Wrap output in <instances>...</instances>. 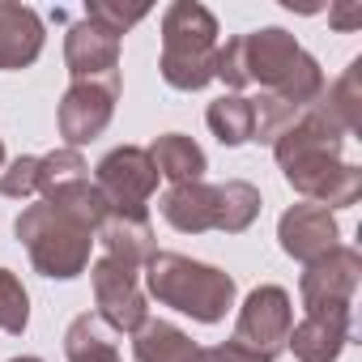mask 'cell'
Returning a JSON list of instances; mask_svg holds the SVG:
<instances>
[{
  "label": "cell",
  "mask_w": 362,
  "mask_h": 362,
  "mask_svg": "<svg viewBox=\"0 0 362 362\" xmlns=\"http://www.w3.org/2000/svg\"><path fill=\"white\" fill-rule=\"evenodd\" d=\"M341 149L345 136L315 107H303V115L273 141V158L286 184L311 205H324L328 214L349 209L362 197V170L354 162H341Z\"/></svg>",
  "instance_id": "6da1fadb"
},
{
  "label": "cell",
  "mask_w": 362,
  "mask_h": 362,
  "mask_svg": "<svg viewBox=\"0 0 362 362\" xmlns=\"http://www.w3.org/2000/svg\"><path fill=\"white\" fill-rule=\"evenodd\" d=\"M239 69L243 86H260L264 94L290 107H311L324 94L320 60L281 26H260L252 35H239Z\"/></svg>",
  "instance_id": "7a4b0ae2"
},
{
  "label": "cell",
  "mask_w": 362,
  "mask_h": 362,
  "mask_svg": "<svg viewBox=\"0 0 362 362\" xmlns=\"http://www.w3.org/2000/svg\"><path fill=\"white\" fill-rule=\"evenodd\" d=\"M145 294L162 307L192 315L197 324H218L235 307V277L218 264L179 256V252H153L145 260Z\"/></svg>",
  "instance_id": "3957f363"
},
{
  "label": "cell",
  "mask_w": 362,
  "mask_h": 362,
  "mask_svg": "<svg viewBox=\"0 0 362 362\" xmlns=\"http://www.w3.org/2000/svg\"><path fill=\"white\" fill-rule=\"evenodd\" d=\"M218 18L197 5V0H175L162 13V81L179 94L205 90L209 81H218Z\"/></svg>",
  "instance_id": "277c9868"
},
{
  "label": "cell",
  "mask_w": 362,
  "mask_h": 362,
  "mask_svg": "<svg viewBox=\"0 0 362 362\" xmlns=\"http://www.w3.org/2000/svg\"><path fill=\"white\" fill-rule=\"evenodd\" d=\"M13 235L30 252V264L52 281H73V277H81L90 269L94 230L86 222H77L73 214L52 209L47 201L26 205L18 214V222H13Z\"/></svg>",
  "instance_id": "5b68a950"
},
{
  "label": "cell",
  "mask_w": 362,
  "mask_h": 362,
  "mask_svg": "<svg viewBox=\"0 0 362 362\" xmlns=\"http://www.w3.org/2000/svg\"><path fill=\"white\" fill-rule=\"evenodd\" d=\"M94 188L107 201V214L149 218L145 209H149V197L158 188V170L141 145H119V149L103 153V162L94 166Z\"/></svg>",
  "instance_id": "8992f818"
},
{
  "label": "cell",
  "mask_w": 362,
  "mask_h": 362,
  "mask_svg": "<svg viewBox=\"0 0 362 362\" xmlns=\"http://www.w3.org/2000/svg\"><path fill=\"white\" fill-rule=\"evenodd\" d=\"M294 328V303L281 286H256L235 320V345L260 354L264 362H273L277 354H286V337Z\"/></svg>",
  "instance_id": "52a82bcc"
},
{
  "label": "cell",
  "mask_w": 362,
  "mask_h": 362,
  "mask_svg": "<svg viewBox=\"0 0 362 362\" xmlns=\"http://www.w3.org/2000/svg\"><path fill=\"white\" fill-rule=\"evenodd\" d=\"M90 286H94V307L98 320L111 332H136L149 320L145 290H141V269H128L111 256H98L90 264Z\"/></svg>",
  "instance_id": "ba28073f"
},
{
  "label": "cell",
  "mask_w": 362,
  "mask_h": 362,
  "mask_svg": "<svg viewBox=\"0 0 362 362\" xmlns=\"http://www.w3.org/2000/svg\"><path fill=\"white\" fill-rule=\"evenodd\" d=\"M362 281V256L345 243H337L328 256H320L315 264H307V273L298 277V298L303 311H349L354 294Z\"/></svg>",
  "instance_id": "9c48e42d"
},
{
  "label": "cell",
  "mask_w": 362,
  "mask_h": 362,
  "mask_svg": "<svg viewBox=\"0 0 362 362\" xmlns=\"http://www.w3.org/2000/svg\"><path fill=\"white\" fill-rule=\"evenodd\" d=\"M115 103H119V81H73L60 98V111H56L64 145L81 149L94 136H103L111 115H115Z\"/></svg>",
  "instance_id": "30bf717a"
},
{
  "label": "cell",
  "mask_w": 362,
  "mask_h": 362,
  "mask_svg": "<svg viewBox=\"0 0 362 362\" xmlns=\"http://www.w3.org/2000/svg\"><path fill=\"white\" fill-rule=\"evenodd\" d=\"M277 243L290 260L298 264H315L320 256H328L337 243H341V226H337V214H328L324 205H290L277 222Z\"/></svg>",
  "instance_id": "8fae6325"
},
{
  "label": "cell",
  "mask_w": 362,
  "mask_h": 362,
  "mask_svg": "<svg viewBox=\"0 0 362 362\" xmlns=\"http://www.w3.org/2000/svg\"><path fill=\"white\" fill-rule=\"evenodd\" d=\"M64 64L73 81H119V39L81 18L64 35Z\"/></svg>",
  "instance_id": "7c38bea8"
},
{
  "label": "cell",
  "mask_w": 362,
  "mask_h": 362,
  "mask_svg": "<svg viewBox=\"0 0 362 362\" xmlns=\"http://www.w3.org/2000/svg\"><path fill=\"white\" fill-rule=\"evenodd\" d=\"M349 337H354V311H311L290 328L286 349H294L298 362H337Z\"/></svg>",
  "instance_id": "4fadbf2b"
},
{
  "label": "cell",
  "mask_w": 362,
  "mask_h": 362,
  "mask_svg": "<svg viewBox=\"0 0 362 362\" xmlns=\"http://www.w3.org/2000/svg\"><path fill=\"white\" fill-rule=\"evenodd\" d=\"M43 18L30 5H9L0 0V73L30 69L43 56Z\"/></svg>",
  "instance_id": "5bb4252c"
},
{
  "label": "cell",
  "mask_w": 362,
  "mask_h": 362,
  "mask_svg": "<svg viewBox=\"0 0 362 362\" xmlns=\"http://www.w3.org/2000/svg\"><path fill=\"white\" fill-rule=\"evenodd\" d=\"M166 226H175L179 235H205L218 230V188L197 179V184H170L166 197L158 201Z\"/></svg>",
  "instance_id": "9a60e30c"
},
{
  "label": "cell",
  "mask_w": 362,
  "mask_h": 362,
  "mask_svg": "<svg viewBox=\"0 0 362 362\" xmlns=\"http://www.w3.org/2000/svg\"><path fill=\"white\" fill-rule=\"evenodd\" d=\"M94 243H103V256H111L128 269H145V260L158 252L149 218H119V214L103 218V226L94 230Z\"/></svg>",
  "instance_id": "2e32d148"
},
{
  "label": "cell",
  "mask_w": 362,
  "mask_h": 362,
  "mask_svg": "<svg viewBox=\"0 0 362 362\" xmlns=\"http://www.w3.org/2000/svg\"><path fill=\"white\" fill-rule=\"evenodd\" d=\"M145 153H149L153 170L162 179H170V184H197V179H205V170H209L205 149L192 136H184V132H162V136H153V145Z\"/></svg>",
  "instance_id": "e0dca14e"
},
{
  "label": "cell",
  "mask_w": 362,
  "mask_h": 362,
  "mask_svg": "<svg viewBox=\"0 0 362 362\" xmlns=\"http://www.w3.org/2000/svg\"><path fill=\"white\" fill-rule=\"evenodd\" d=\"M341 136H349V132H358L362 128V60H349V69L332 81V86H324V94L311 103Z\"/></svg>",
  "instance_id": "ac0fdd59"
},
{
  "label": "cell",
  "mask_w": 362,
  "mask_h": 362,
  "mask_svg": "<svg viewBox=\"0 0 362 362\" xmlns=\"http://www.w3.org/2000/svg\"><path fill=\"white\" fill-rule=\"evenodd\" d=\"M197 349L201 345L184 328H175L166 320H145L132 332V362H192Z\"/></svg>",
  "instance_id": "d6986e66"
},
{
  "label": "cell",
  "mask_w": 362,
  "mask_h": 362,
  "mask_svg": "<svg viewBox=\"0 0 362 362\" xmlns=\"http://www.w3.org/2000/svg\"><path fill=\"white\" fill-rule=\"evenodd\" d=\"M64 358L69 362H119V332H111L98 315L81 311L64 328Z\"/></svg>",
  "instance_id": "ffe728a7"
},
{
  "label": "cell",
  "mask_w": 362,
  "mask_h": 362,
  "mask_svg": "<svg viewBox=\"0 0 362 362\" xmlns=\"http://www.w3.org/2000/svg\"><path fill=\"white\" fill-rule=\"evenodd\" d=\"M218 188V230L226 235H243L256 218H260V188L247 184V179H226V184H214Z\"/></svg>",
  "instance_id": "44dd1931"
},
{
  "label": "cell",
  "mask_w": 362,
  "mask_h": 362,
  "mask_svg": "<svg viewBox=\"0 0 362 362\" xmlns=\"http://www.w3.org/2000/svg\"><path fill=\"white\" fill-rule=\"evenodd\" d=\"M205 124H209V132H214L222 145H230V149L247 145V141H252V98H243V94H222V98H214L209 111H205Z\"/></svg>",
  "instance_id": "7402d4cb"
},
{
  "label": "cell",
  "mask_w": 362,
  "mask_h": 362,
  "mask_svg": "<svg viewBox=\"0 0 362 362\" xmlns=\"http://www.w3.org/2000/svg\"><path fill=\"white\" fill-rule=\"evenodd\" d=\"M30 324V294L13 269H0V332L22 337Z\"/></svg>",
  "instance_id": "603a6c76"
},
{
  "label": "cell",
  "mask_w": 362,
  "mask_h": 362,
  "mask_svg": "<svg viewBox=\"0 0 362 362\" xmlns=\"http://www.w3.org/2000/svg\"><path fill=\"white\" fill-rule=\"evenodd\" d=\"M73 179H90V162L81 158V149H52L39 158V192L47 197L52 188H64Z\"/></svg>",
  "instance_id": "cb8c5ba5"
},
{
  "label": "cell",
  "mask_w": 362,
  "mask_h": 362,
  "mask_svg": "<svg viewBox=\"0 0 362 362\" xmlns=\"http://www.w3.org/2000/svg\"><path fill=\"white\" fill-rule=\"evenodd\" d=\"M0 192L9 201H30L39 192V158L35 153H18L5 170H0Z\"/></svg>",
  "instance_id": "d4e9b609"
},
{
  "label": "cell",
  "mask_w": 362,
  "mask_h": 362,
  "mask_svg": "<svg viewBox=\"0 0 362 362\" xmlns=\"http://www.w3.org/2000/svg\"><path fill=\"white\" fill-rule=\"evenodd\" d=\"M149 18V5H132V9H124V5H111V0H94V5H86V22H94V26H103L107 35H124V30H132L136 22H145Z\"/></svg>",
  "instance_id": "484cf974"
},
{
  "label": "cell",
  "mask_w": 362,
  "mask_h": 362,
  "mask_svg": "<svg viewBox=\"0 0 362 362\" xmlns=\"http://www.w3.org/2000/svg\"><path fill=\"white\" fill-rule=\"evenodd\" d=\"M192 362H264L260 354H252V349H243V345H235V341H226V345H209V349H197V358Z\"/></svg>",
  "instance_id": "4316f807"
},
{
  "label": "cell",
  "mask_w": 362,
  "mask_h": 362,
  "mask_svg": "<svg viewBox=\"0 0 362 362\" xmlns=\"http://www.w3.org/2000/svg\"><path fill=\"white\" fill-rule=\"evenodd\" d=\"M328 22L337 30H358L362 26V5H358V0H349V5H332L328 9Z\"/></svg>",
  "instance_id": "83f0119b"
},
{
  "label": "cell",
  "mask_w": 362,
  "mask_h": 362,
  "mask_svg": "<svg viewBox=\"0 0 362 362\" xmlns=\"http://www.w3.org/2000/svg\"><path fill=\"white\" fill-rule=\"evenodd\" d=\"M9 362H43V358H30V354H22V358H9Z\"/></svg>",
  "instance_id": "f1b7e54d"
},
{
  "label": "cell",
  "mask_w": 362,
  "mask_h": 362,
  "mask_svg": "<svg viewBox=\"0 0 362 362\" xmlns=\"http://www.w3.org/2000/svg\"><path fill=\"white\" fill-rule=\"evenodd\" d=\"M0 166H5V141H0Z\"/></svg>",
  "instance_id": "f546056e"
},
{
  "label": "cell",
  "mask_w": 362,
  "mask_h": 362,
  "mask_svg": "<svg viewBox=\"0 0 362 362\" xmlns=\"http://www.w3.org/2000/svg\"><path fill=\"white\" fill-rule=\"evenodd\" d=\"M119 362H124V358H119Z\"/></svg>",
  "instance_id": "4dcf8cb0"
}]
</instances>
